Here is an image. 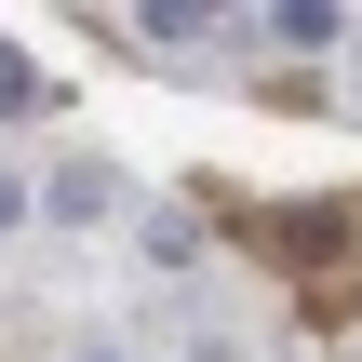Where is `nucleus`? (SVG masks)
<instances>
[{
  "label": "nucleus",
  "instance_id": "nucleus-1",
  "mask_svg": "<svg viewBox=\"0 0 362 362\" xmlns=\"http://www.w3.org/2000/svg\"><path fill=\"white\" fill-rule=\"evenodd\" d=\"M269 40H282V54H322V40H336V0H282Z\"/></svg>",
  "mask_w": 362,
  "mask_h": 362
},
{
  "label": "nucleus",
  "instance_id": "nucleus-2",
  "mask_svg": "<svg viewBox=\"0 0 362 362\" xmlns=\"http://www.w3.org/2000/svg\"><path fill=\"white\" fill-rule=\"evenodd\" d=\"M148 40H215V0H148Z\"/></svg>",
  "mask_w": 362,
  "mask_h": 362
},
{
  "label": "nucleus",
  "instance_id": "nucleus-3",
  "mask_svg": "<svg viewBox=\"0 0 362 362\" xmlns=\"http://www.w3.org/2000/svg\"><path fill=\"white\" fill-rule=\"evenodd\" d=\"M54 215H81V228H94V215H107V175H94V161H67V175H54Z\"/></svg>",
  "mask_w": 362,
  "mask_h": 362
},
{
  "label": "nucleus",
  "instance_id": "nucleus-4",
  "mask_svg": "<svg viewBox=\"0 0 362 362\" xmlns=\"http://www.w3.org/2000/svg\"><path fill=\"white\" fill-rule=\"evenodd\" d=\"M27 107H40V67H27V54L0 40V121H27Z\"/></svg>",
  "mask_w": 362,
  "mask_h": 362
},
{
  "label": "nucleus",
  "instance_id": "nucleus-5",
  "mask_svg": "<svg viewBox=\"0 0 362 362\" xmlns=\"http://www.w3.org/2000/svg\"><path fill=\"white\" fill-rule=\"evenodd\" d=\"M13 215H27V188H13V175H0V228H13Z\"/></svg>",
  "mask_w": 362,
  "mask_h": 362
}]
</instances>
